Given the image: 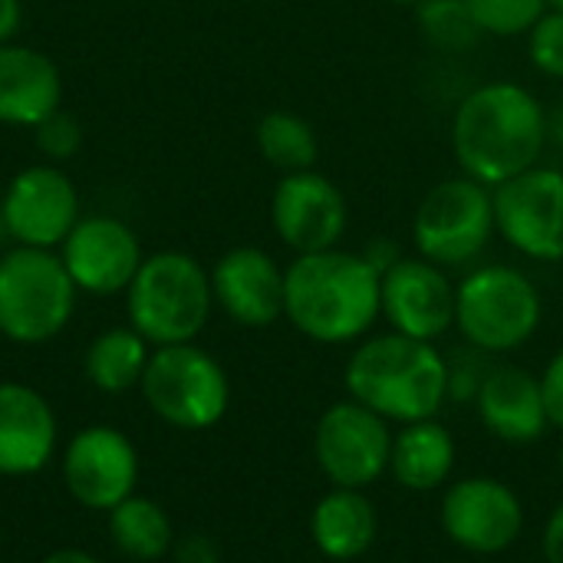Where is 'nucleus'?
Instances as JSON below:
<instances>
[{"instance_id":"1","label":"nucleus","mask_w":563,"mask_h":563,"mask_svg":"<svg viewBox=\"0 0 563 563\" xmlns=\"http://www.w3.org/2000/svg\"><path fill=\"white\" fill-rule=\"evenodd\" d=\"M548 148V109L521 82L475 86L452 115V152L462 175L498 188L541 165Z\"/></svg>"},{"instance_id":"2","label":"nucleus","mask_w":563,"mask_h":563,"mask_svg":"<svg viewBox=\"0 0 563 563\" xmlns=\"http://www.w3.org/2000/svg\"><path fill=\"white\" fill-rule=\"evenodd\" d=\"M379 280V271L356 251L297 254L284 267V317L313 343H356L383 317Z\"/></svg>"},{"instance_id":"3","label":"nucleus","mask_w":563,"mask_h":563,"mask_svg":"<svg viewBox=\"0 0 563 563\" xmlns=\"http://www.w3.org/2000/svg\"><path fill=\"white\" fill-rule=\"evenodd\" d=\"M350 399L379 412L386 422L435 419L449 399V363L435 343L396 330L363 340L346 363Z\"/></svg>"},{"instance_id":"4","label":"nucleus","mask_w":563,"mask_h":563,"mask_svg":"<svg viewBox=\"0 0 563 563\" xmlns=\"http://www.w3.org/2000/svg\"><path fill=\"white\" fill-rule=\"evenodd\" d=\"M129 323L155 346L191 343L211 317V274L181 251H158L142 261L129 284Z\"/></svg>"},{"instance_id":"5","label":"nucleus","mask_w":563,"mask_h":563,"mask_svg":"<svg viewBox=\"0 0 563 563\" xmlns=\"http://www.w3.org/2000/svg\"><path fill=\"white\" fill-rule=\"evenodd\" d=\"M538 284L511 264H482L455 287V327L482 353L521 350L541 327Z\"/></svg>"},{"instance_id":"6","label":"nucleus","mask_w":563,"mask_h":563,"mask_svg":"<svg viewBox=\"0 0 563 563\" xmlns=\"http://www.w3.org/2000/svg\"><path fill=\"white\" fill-rule=\"evenodd\" d=\"M76 284L63 257L43 247H16L0 257V333L36 346L53 340L73 317Z\"/></svg>"},{"instance_id":"7","label":"nucleus","mask_w":563,"mask_h":563,"mask_svg":"<svg viewBox=\"0 0 563 563\" xmlns=\"http://www.w3.org/2000/svg\"><path fill=\"white\" fill-rule=\"evenodd\" d=\"M495 234L492 188L468 175H452L432 185L412 214V244L419 257L445 271L475 264Z\"/></svg>"},{"instance_id":"8","label":"nucleus","mask_w":563,"mask_h":563,"mask_svg":"<svg viewBox=\"0 0 563 563\" xmlns=\"http://www.w3.org/2000/svg\"><path fill=\"white\" fill-rule=\"evenodd\" d=\"M139 386L162 422L188 432L221 422L231 402L228 373L195 343L155 346Z\"/></svg>"},{"instance_id":"9","label":"nucleus","mask_w":563,"mask_h":563,"mask_svg":"<svg viewBox=\"0 0 563 563\" xmlns=\"http://www.w3.org/2000/svg\"><path fill=\"white\" fill-rule=\"evenodd\" d=\"M492 198L495 228L521 257L563 261V168L534 165L492 188Z\"/></svg>"},{"instance_id":"10","label":"nucleus","mask_w":563,"mask_h":563,"mask_svg":"<svg viewBox=\"0 0 563 563\" xmlns=\"http://www.w3.org/2000/svg\"><path fill=\"white\" fill-rule=\"evenodd\" d=\"M320 472L336 488H366L389 472L393 432L389 422L356 399L330 406L313 432Z\"/></svg>"},{"instance_id":"11","label":"nucleus","mask_w":563,"mask_h":563,"mask_svg":"<svg viewBox=\"0 0 563 563\" xmlns=\"http://www.w3.org/2000/svg\"><path fill=\"white\" fill-rule=\"evenodd\" d=\"M79 221V195L56 165H30L16 172L0 201V228L20 247L53 251Z\"/></svg>"},{"instance_id":"12","label":"nucleus","mask_w":563,"mask_h":563,"mask_svg":"<svg viewBox=\"0 0 563 563\" xmlns=\"http://www.w3.org/2000/svg\"><path fill=\"white\" fill-rule=\"evenodd\" d=\"M271 224L290 251L317 254L340 247L350 228V208L333 178L317 168L290 172L271 195Z\"/></svg>"},{"instance_id":"13","label":"nucleus","mask_w":563,"mask_h":563,"mask_svg":"<svg viewBox=\"0 0 563 563\" xmlns=\"http://www.w3.org/2000/svg\"><path fill=\"white\" fill-rule=\"evenodd\" d=\"M379 310L396 333L435 343L455 327V284L445 267L402 254L379 280Z\"/></svg>"},{"instance_id":"14","label":"nucleus","mask_w":563,"mask_h":563,"mask_svg":"<svg viewBox=\"0 0 563 563\" xmlns=\"http://www.w3.org/2000/svg\"><path fill=\"white\" fill-rule=\"evenodd\" d=\"M525 528L521 498L498 478H462L442 498V531L472 554L508 551Z\"/></svg>"},{"instance_id":"15","label":"nucleus","mask_w":563,"mask_h":563,"mask_svg":"<svg viewBox=\"0 0 563 563\" xmlns=\"http://www.w3.org/2000/svg\"><path fill=\"white\" fill-rule=\"evenodd\" d=\"M63 247V267L69 271L76 290L112 297L129 290L142 267V244L135 231L112 218V214H92L79 218L76 228L66 234Z\"/></svg>"},{"instance_id":"16","label":"nucleus","mask_w":563,"mask_h":563,"mask_svg":"<svg viewBox=\"0 0 563 563\" xmlns=\"http://www.w3.org/2000/svg\"><path fill=\"white\" fill-rule=\"evenodd\" d=\"M139 478V455L132 442L109 426L82 429L63 459V482L69 495L89 511H112L132 498Z\"/></svg>"},{"instance_id":"17","label":"nucleus","mask_w":563,"mask_h":563,"mask_svg":"<svg viewBox=\"0 0 563 563\" xmlns=\"http://www.w3.org/2000/svg\"><path fill=\"white\" fill-rule=\"evenodd\" d=\"M211 294L234 323L271 327L284 317V267L261 247H231L211 271Z\"/></svg>"},{"instance_id":"18","label":"nucleus","mask_w":563,"mask_h":563,"mask_svg":"<svg viewBox=\"0 0 563 563\" xmlns=\"http://www.w3.org/2000/svg\"><path fill=\"white\" fill-rule=\"evenodd\" d=\"M475 402L485 429L501 442L531 445L551 429L541 379L521 366H492Z\"/></svg>"},{"instance_id":"19","label":"nucleus","mask_w":563,"mask_h":563,"mask_svg":"<svg viewBox=\"0 0 563 563\" xmlns=\"http://www.w3.org/2000/svg\"><path fill=\"white\" fill-rule=\"evenodd\" d=\"M53 445L56 416L49 402L23 383H0V475L20 478L40 472Z\"/></svg>"},{"instance_id":"20","label":"nucleus","mask_w":563,"mask_h":563,"mask_svg":"<svg viewBox=\"0 0 563 563\" xmlns=\"http://www.w3.org/2000/svg\"><path fill=\"white\" fill-rule=\"evenodd\" d=\"M63 79L56 63L20 43H0V122L40 125L59 109Z\"/></svg>"},{"instance_id":"21","label":"nucleus","mask_w":563,"mask_h":563,"mask_svg":"<svg viewBox=\"0 0 563 563\" xmlns=\"http://www.w3.org/2000/svg\"><path fill=\"white\" fill-rule=\"evenodd\" d=\"M310 534L323 558L356 561L373 548L379 534V518L373 501L360 488H333L317 501Z\"/></svg>"},{"instance_id":"22","label":"nucleus","mask_w":563,"mask_h":563,"mask_svg":"<svg viewBox=\"0 0 563 563\" xmlns=\"http://www.w3.org/2000/svg\"><path fill=\"white\" fill-rule=\"evenodd\" d=\"M455 468V439L452 432L435 422H409L399 435H393L389 472L409 492H432L449 482Z\"/></svg>"},{"instance_id":"23","label":"nucleus","mask_w":563,"mask_h":563,"mask_svg":"<svg viewBox=\"0 0 563 563\" xmlns=\"http://www.w3.org/2000/svg\"><path fill=\"white\" fill-rule=\"evenodd\" d=\"M148 340L132 327L99 333L86 350V376L102 393H125L142 383L148 366Z\"/></svg>"},{"instance_id":"24","label":"nucleus","mask_w":563,"mask_h":563,"mask_svg":"<svg viewBox=\"0 0 563 563\" xmlns=\"http://www.w3.org/2000/svg\"><path fill=\"white\" fill-rule=\"evenodd\" d=\"M257 148L277 172H310L320 158V139L313 125L287 109H274L257 122Z\"/></svg>"},{"instance_id":"25","label":"nucleus","mask_w":563,"mask_h":563,"mask_svg":"<svg viewBox=\"0 0 563 563\" xmlns=\"http://www.w3.org/2000/svg\"><path fill=\"white\" fill-rule=\"evenodd\" d=\"M109 534L115 548L135 561H155L172 548V521L148 498H125L109 511Z\"/></svg>"},{"instance_id":"26","label":"nucleus","mask_w":563,"mask_h":563,"mask_svg":"<svg viewBox=\"0 0 563 563\" xmlns=\"http://www.w3.org/2000/svg\"><path fill=\"white\" fill-rule=\"evenodd\" d=\"M416 23L422 40L439 53H465L485 36L465 0H422L416 3Z\"/></svg>"},{"instance_id":"27","label":"nucleus","mask_w":563,"mask_h":563,"mask_svg":"<svg viewBox=\"0 0 563 563\" xmlns=\"http://www.w3.org/2000/svg\"><path fill=\"white\" fill-rule=\"evenodd\" d=\"M485 36H528L548 13V0H465Z\"/></svg>"},{"instance_id":"28","label":"nucleus","mask_w":563,"mask_h":563,"mask_svg":"<svg viewBox=\"0 0 563 563\" xmlns=\"http://www.w3.org/2000/svg\"><path fill=\"white\" fill-rule=\"evenodd\" d=\"M528 59L541 76L563 79V10L548 7V13L528 30Z\"/></svg>"},{"instance_id":"29","label":"nucleus","mask_w":563,"mask_h":563,"mask_svg":"<svg viewBox=\"0 0 563 563\" xmlns=\"http://www.w3.org/2000/svg\"><path fill=\"white\" fill-rule=\"evenodd\" d=\"M33 139H36V148H40L49 162H66V158H73V155L79 152V145H82V129H79V122H76L69 112L56 109V112L46 115L40 125H33Z\"/></svg>"},{"instance_id":"30","label":"nucleus","mask_w":563,"mask_h":563,"mask_svg":"<svg viewBox=\"0 0 563 563\" xmlns=\"http://www.w3.org/2000/svg\"><path fill=\"white\" fill-rule=\"evenodd\" d=\"M482 356H488V353L472 346L465 353H455V360H445L449 363V396L452 399H475L478 396V389H482V383H485V376L492 369V366H485Z\"/></svg>"},{"instance_id":"31","label":"nucleus","mask_w":563,"mask_h":563,"mask_svg":"<svg viewBox=\"0 0 563 563\" xmlns=\"http://www.w3.org/2000/svg\"><path fill=\"white\" fill-rule=\"evenodd\" d=\"M541 389H544V406H548L551 426L563 429V350H558L554 360L548 363V369L541 376Z\"/></svg>"},{"instance_id":"32","label":"nucleus","mask_w":563,"mask_h":563,"mask_svg":"<svg viewBox=\"0 0 563 563\" xmlns=\"http://www.w3.org/2000/svg\"><path fill=\"white\" fill-rule=\"evenodd\" d=\"M544 561L563 563V505H558L554 515L548 518V528H544Z\"/></svg>"},{"instance_id":"33","label":"nucleus","mask_w":563,"mask_h":563,"mask_svg":"<svg viewBox=\"0 0 563 563\" xmlns=\"http://www.w3.org/2000/svg\"><path fill=\"white\" fill-rule=\"evenodd\" d=\"M360 254H363V257H366V261H369V264L379 271V277H383V274H386V271H389V267L399 261V257H402L399 244H396V241H386V238L373 241V244H369L366 251H360Z\"/></svg>"},{"instance_id":"34","label":"nucleus","mask_w":563,"mask_h":563,"mask_svg":"<svg viewBox=\"0 0 563 563\" xmlns=\"http://www.w3.org/2000/svg\"><path fill=\"white\" fill-rule=\"evenodd\" d=\"M20 20H23L20 0H0V43H10L16 36Z\"/></svg>"},{"instance_id":"35","label":"nucleus","mask_w":563,"mask_h":563,"mask_svg":"<svg viewBox=\"0 0 563 563\" xmlns=\"http://www.w3.org/2000/svg\"><path fill=\"white\" fill-rule=\"evenodd\" d=\"M181 561L185 563H214V548L205 541V538H191L181 551Z\"/></svg>"},{"instance_id":"36","label":"nucleus","mask_w":563,"mask_h":563,"mask_svg":"<svg viewBox=\"0 0 563 563\" xmlns=\"http://www.w3.org/2000/svg\"><path fill=\"white\" fill-rule=\"evenodd\" d=\"M548 145L563 148V102L548 109Z\"/></svg>"},{"instance_id":"37","label":"nucleus","mask_w":563,"mask_h":563,"mask_svg":"<svg viewBox=\"0 0 563 563\" xmlns=\"http://www.w3.org/2000/svg\"><path fill=\"white\" fill-rule=\"evenodd\" d=\"M40 563H96V558H89L82 551H56V554H49L46 561Z\"/></svg>"},{"instance_id":"38","label":"nucleus","mask_w":563,"mask_h":563,"mask_svg":"<svg viewBox=\"0 0 563 563\" xmlns=\"http://www.w3.org/2000/svg\"><path fill=\"white\" fill-rule=\"evenodd\" d=\"M389 3H399V7H416V3H422V0H389Z\"/></svg>"},{"instance_id":"39","label":"nucleus","mask_w":563,"mask_h":563,"mask_svg":"<svg viewBox=\"0 0 563 563\" xmlns=\"http://www.w3.org/2000/svg\"><path fill=\"white\" fill-rule=\"evenodd\" d=\"M548 7L551 10H563V0H548Z\"/></svg>"},{"instance_id":"40","label":"nucleus","mask_w":563,"mask_h":563,"mask_svg":"<svg viewBox=\"0 0 563 563\" xmlns=\"http://www.w3.org/2000/svg\"><path fill=\"white\" fill-rule=\"evenodd\" d=\"M561 475H563V449H561Z\"/></svg>"}]
</instances>
